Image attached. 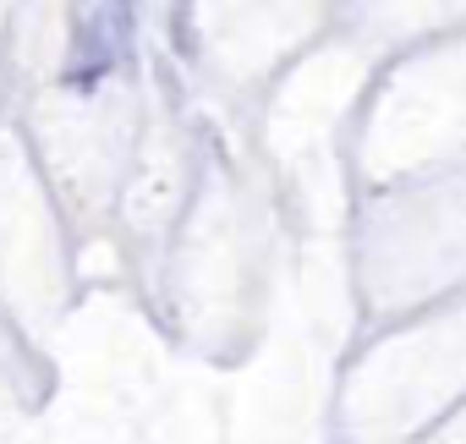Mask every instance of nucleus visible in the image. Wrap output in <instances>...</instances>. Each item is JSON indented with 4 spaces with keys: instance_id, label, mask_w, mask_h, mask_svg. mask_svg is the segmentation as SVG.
<instances>
[{
    "instance_id": "obj_1",
    "label": "nucleus",
    "mask_w": 466,
    "mask_h": 444,
    "mask_svg": "<svg viewBox=\"0 0 466 444\" xmlns=\"http://www.w3.org/2000/svg\"><path fill=\"white\" fill-rule=\"evenodd\" d=\"M127 50V17L121 0H77V66L66 72L72 83H99Z\"/></svg>"
}]
</instances>
